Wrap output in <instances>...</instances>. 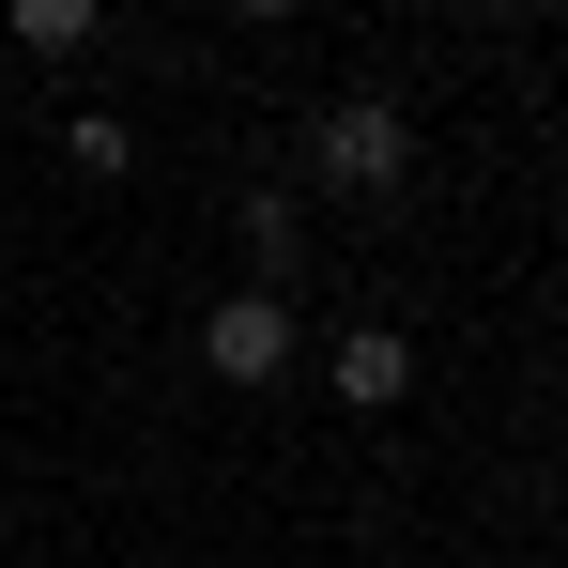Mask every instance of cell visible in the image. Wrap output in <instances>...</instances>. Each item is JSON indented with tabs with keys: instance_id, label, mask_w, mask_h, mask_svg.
Returning a JSON list of instances; mask_svg holds the SVG:
<instances>
[{
	"instance_id": "1",
	"label": "cell",
	"mask_w": 568,
	"mask_h": 568,
	"mask_svg": "<svg viewBox=\"0 0 568 568\" xmlns=\"http://www.w3.org/2000/svg\"><path fill=\"white\" fill-rule=\"evenodd\" d=\"M399 170H415V123H399V108H384V93H354V108H323V185H338V200H384V185H399Z\"/></svg>"
},
{
	"instance_id": "2",
	"label": "cell",
	"mask_w": 568,
	"mask_h": 568,
	"mask_svg": "<svg viewBox=\"0 0 568 568\" xmlns=\"http://www.w3.org/2000/svg\"><path fill=\"white\" fill-rule=\"evenodd\" d=\"M200 369L215 384H277L292 369V292H231V307L200 323Z\"/></svg>"
},
{
	"instance_id": "3",
	"label": "cell",
	"mask_w": 568,
	"mask_h": 568,
	"mask_svg": "<svg viewBox=\"0 0 568 568\" xmlns=\"http://www.w3.org/2000/svg\"><path fill=\"white\" fill-rule=\"evenodd\" d=\"M323 384H338L354 415H399V399H415V338H399V323H354V338L323 354Z\"/></svg>"
},
{
	"instance_id": "4",
	"label": "cell",
	"mask_w": 568,
	"mask_h": 568,
	"mask_svg": "<svg viewBox=\"0 0 568 568\" xmlns=\"http://www.w3.org/2000/svg\"><path fill=\"white\" fill-rule=\"evenodd\" d=\"M246 262H262V292L307 262V200H292V185H262V200H246Z\"/></svg>"
},
{
	"instance_id": "5",
	"label": "cell",
	"mask_w": 568,
	"mask_h": 568,
	"mask_svg": "<svg viewBox=\"0 0 568 568\" xmlns=\"http://www.w3.org/2000/svg\"><path fill=\"white\" fill-rule=\"evenodd\" d=\"M16 47H31V62H78V47H93V0H16Z\"/></svg>"
},
{
	"instance_id": "6",
	"label": "cell",
	"mask_w": 568,
	"mask_h": 568,
	"mask_svg": "<svg viewBox=\"0 0 568 568\" xmlns=\"http://www.w3.org/2000/svg\"><path fill=\"white\" fill-rule=\"evenodd\" d=\"M62 154H78L93 185H123V170H139V139H123V123H62Z\"/></svg>"
}]
</instances>
